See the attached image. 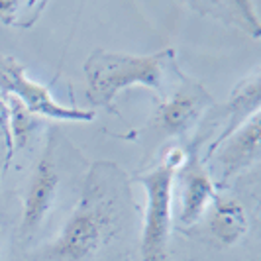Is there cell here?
<instances>
[{"mask_svg": "<svg viewBox=\"0 0 261 261\" xmlns=\"http://www.w3.org/2000/svg\"><path fill=\"white\" fill-rule=\"evenodd\" d=\"M47 4L45 0H0V24L28 30L38 22Z\"/></svg>", "mask_w": 261, "mask_h": 261, "instance_id": "cell-12", "label": "cell"}, {"mask_svg": "<svg viewBox=\"0 0 261 261\" xmlns=\"http://www.w3.org/2000/svg\"><path fill=\"white\" fill-rule=\"evenodd\" d=\"M181 171H183V200H181L179 222L183 226H193L204 214L210 202L216 198V191L210 181V175L195 157H191L181 167Z\"/></svg>", "mask_w": 261, "mask_h": 261, "instance_id": "cell-7", "label": "cell"}, {"mask_svg": "<svg viewBox=\"0 0 261 261\" xmlns=\"http://www.w3.org/2000/svg\"><path fill=\"white\" fill-rule=\"evenodd\" d=\"M196 10L202 14L214 16L226 24L238 26L249 34L253 39L259 38L261 28L255 12V2H246V0H236V2H193Z\"/></svg>", "mask_w": 261, "mask_h": 261, "instance_id": "cell-11", "label": "cell"}, {"mask_svg": "<svg viewBox=\"0 0 261 261\" xmlns=\"http://www.w3.org/2000/svg\"><path fill=\"white\" fill-rule=\"evenodd\" d=\"M210 230L214 238L224 246H232L238 240H242L248 232V214L244 206L234 198L216 200L212 220H210Z\"/></svg>", "mask_w": 261, "mask_h": 261, "instance_id": "cell-10", "label": "cell"}, {"mask_svg": "<svg viewBox=\"0 0 261 261\" xmlns=\"http://www.w3.org/2000/svg\"><path fill=\"white\" fill-rule=\"evenodd\" d=\"M83 69L89 102L118 114L112 102L118 92L126 89L145 87L163 96L165 73L175 69V51L161 49L151 55H132L96 49L89 55Z\"/></svg>", "mask_w": 261, "mask_h": 261, "instance_id": "cell-2", "label": "cell"}, {"mask_svg": "<svg viewBox=\"0 0 261 261\" xmlns=\"http://www.w3.org/2000/svg\"><path fill=\"white\" fill-rule=\"evenodd\" d=\"M177 169L169 163L142 175L138 181L144 185L147 202L142 230V261H167V242L171 232V200H173V179Z\"/></svg>", "mask_w": 261, "mask_h": 261, "instance_id": "cell-3", "label": "cell"}, {"mask_svg": "<svg viewBox=\"0 0 261 261\" xmlns=\"http://www.w3.org/2000/svg\"><path fill=\"white\" fill-rule=\"evenodd\" d=\"M0 92L16 96L34 116L53 118L61 122H92V110H81L59 105L45 85H39L28 77L26 67L14 55L0 51Z\"/></svg>", "mask_w": 261, "mask_h": 261, "instance_id": "cell-4", "label": "cell"}, {"mask_svg": "<svg viewBox=\"0 0 261 261\" xmlns=\"http://www.w3.org/2000/svg\"><path fill=\"white\" fill-rule=\"evenodd\" d=\"M0 138H2V144L6 149V155H4V171L8 167V163L12 161L14 157V145H12V136H10V116H8V102H6V96L0 92Z\"/></svg>", "mask_w": 261, "mask_h": 261, "instance_id": "cell-14", "label": "cell"}, {"mask_svg": "<svg viewBox=\"0 0 261 261\" xmlns=\"http://www.w3.org/2000/svg\"><path fill=\"white\" fill-rule=\"evenodd\" d=\"M183 81L177 92L159 105L155 114L157 124L171 136H181L191 130L212 102L210 94L200 83L187 81L185 77Z\"/></svg>", "mask_w": 261, "mask_h": 261, "instance_id": "cell-5", "label": "cell"}, {"mask_svg": "<svg viewBox=\"0 0 261 261\" xmlns=\"http://www.w3.org/2000/svg\"><path fill=\"white\" fill-rule=\"evenodd\" d=\"M8 102V116H10V136H12L14 153L28 144L32 132L36 128V116L22 105L16 96L4 94Z\"/></svg>", "mask_w": 261, "mask_h": 261, "instance_id": "cell-13", "label": "cell"}, {"mask_svg": "<svg viewBox=\"0 0 261 261\" xmlns=\"http://www.w3.org/2000/svg\"><path fill=\"white\" fill-rule=\"evenodd\" d=\"M59 187V173L51 155L41 157L28 187L24 208H22V236H32L43 224Z\"/></svg>", "mask_w": 261, "mask_h": 261, "instance_id": "cell-6", "label": "cell"}, {"mask_svg": "<svg viewBox=\"0 0 261 261\" xmlns=\"http://www.w3.org/2000/svg\"><path fill=\"white\" fill-rule=\"evenodd\" d=\"M128 183L112 161H96L83 193L53 246L57 261H87L118 230L128 204Z\"/></svg>", "mask_w": 261, "mask_h": 261, "instance_id": "cell-1", "label": "cell"}, {"mask_svg": "<svg viewBox=\"0 0 261 261\" xmlns=\"http://www.w3.org/2000/svg\"><path fill=\"white\" fill-rule=\"evenodd\" d=\"M261 106V79L259 75H251V77H246L242 83L236 85V89L230 94V102H228V112H230V122L226 126V130L220 134V138L216 142H212L208 149V155L214 153V149L218 145L226 142L232 134H234L240 126H244L249 118L253 114L259 112Z\"/></svg>", "mask_w": 261, "mask_h": 261, "instance_id": "cell-9", "label": "cell"}, {"mask_svg": "<svg viewBox=\"0 0 261 261\" xmlns=\"http://www.w3.org/2000/svg\"><path fill=\"white\" fill-rule=\"evenodd\" d=\"M259 142H261V124L259 112L253 114L244 126L230 136L228 144L218 155V161L222 165V179H230L232 175L240 173L242 169L249 167L259 157Z\"/></svg>", "mask_w": 261, "mask_h": 261, "instance_id": "cell-8", "label": "cell"}]
</instances>
